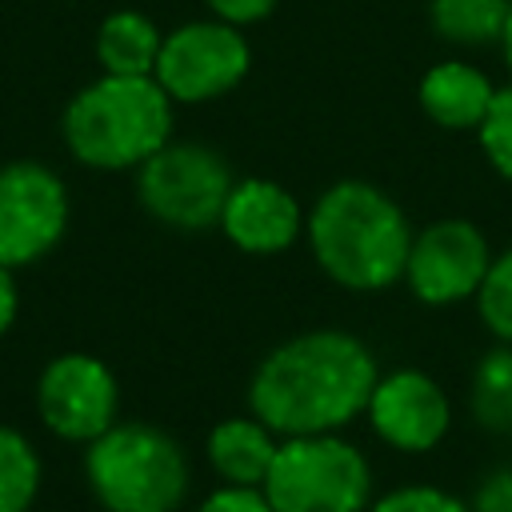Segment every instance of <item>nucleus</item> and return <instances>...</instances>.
Wrapping results in <instances>:
<instances>
[{
    "mask_svg": "<svg viewBox=\"0 0 512 512\" xmlns=\"http://www.w3.org/2000/svg\"><path fill=\"white\" fill-rule=\"evenodd\" d=\"M472 136H476V144H480L488 168H492L500 180L512 184V80L496 88L492 108H488V116L480 120V128H476Z\"/></svg>",
    "mask_w": 512,
    "mask_h": 512,
    "instance_id": "obj_21",
    "label": "nucleus"
},
{
    "mask_svg": "<svg viewBox=\"0 0 512 512\" xmlns=\"http://www.w3.org/2000/svg\"><path fill=\"white\" fill-rule=\"evenodd\" d=\"M164 48V32L152 16L136 8H116L96 28V64L108 76H152Z\"/></svg>",
    "mask_w": 512,
    "mask_h": 512,
    "instance_id": "obj_15",
    "label": "nucleus"
},
{
    "mask_svg": "<svg viewBox=\"0 0 512 512\" xmlns=\"http://www.w3.org/2000/svg\"><path fill=\"white\" fill-rule=\"evenodd\" d=\"M260 488L272 512H368L376 500V472L368 452L344 432L288 436Z\"/></svg>",
    "mask_w": 512,
    "mask_h": 512,
    "instance_id": "obj_5",
    "label": "nucleus"
},
{
    "mask_svg": "<svg viewBox=\"0 0 512 512\" xmlns=\"http://www.w3.org/2000/svg\"><path fill=\"white\" fill-rule=\"evenodd\" d=\"M192 512H272L264 488H244V484H212Z\"/></svg>",
    "mask_w": 512,
    "mask_h": 512,
    "instance_id": "obj_22",
    "label": "nucleus"
},
{
    "mask_svg": "<svg viewBox=\"0 0 512 512\" xmlns=\"http://www.w3.org/2000/svg\"><path fill=\"white\" fill-rule=\"evenodd\" d=\"M476 316L496 344H512V244L492 256V268L476 292Z\"/></svg>",
    "mask_w": 512,
    "mask_h": 512,
    "instance_id": "obj_19",
    "label": "nucleus"
},
{
    "mask_svg": "<svg viewBox=\"0 0 512 512\" xmlns=\"http://www.w3.org/2000/svg\"><path fill=\"white\" fill-rule=\"evenodd\" d=\"M468 504H472V512H512V464L488 468L472 484Z\"/></svg>",
    "mask_w": 512,
    "mask_h": 512,
    "instance_id": "obj_23",
    "label": "nucleus"
},
{
    "mask_svg": "<svg viewBox=\"0 0 512 512\" xmlns=\"http://www.w3.org/2000/svg\"><path fill=\"white\" fill-rule=\"evenodd\" d=\"M72 196L56 168L20 156L0 164V264L12 272L40 264L64 240Z\"/></svg>",
    "mask_w": 512,
    "mask_h": 512,
    "instance_id": "obj_9",
    "label": "nucleus"
},
{
    "mask_svg": "<svg viewBox=\"0 0 512 512\" xmlns=\"http://www.w3.org/2000/svg\"><path fill=\"white\" fill-rule=\"evenodd\" d=\"M40 428L60 444H92L120 420V380L96 352H56L32 384Z\"/></svg>",
    "mask_w": 512,
    "mask_h": 512,
    "instance_id": "obj_7",
    "label": "nucleus"
},
{
    "mask_svg": "<svg viewBox=\"0 0 512 512\" xmlns=\"http://www.w3.org/2000/svg\"><path fill=\"white\" fill-rule=\"evenodd\" d=\"M512 0H428V24L456 48H500Z\"/></svg>",
    "mask_w": 512,
    "mask_h": 512,
    "instance_id": "obj_17",
    "label": "nucleus"
},
{
    "mask_svg": "<svg viewBox=\"0 0 512 512\" xmlns=\"http://www.w3.org/2000/svg\"><path fill=\"white\" fill-rule=\"evenodd\" d=\"M44 492V456L36 440L0 420V512H32Z\"/></svg>",
    "mask_w": 512,
    "mask_h": 512,
    "instance_id": "obj_18",
    "label": "nucleus"
},
{
    "mask_svg": "<svg viewBox=\"0 0 512 512\" xmlns=\"http://www.w3.org/2000/svg\"><path fill=\"white\" fill-rule=\"evenodd\" d=\"M452 396L444 392V384L424 372V368H388L380 372L368 408H364V424L372 432L376 444H384L396 456H428L436 452L448 432H452Z\"/></svg>",
    "mask_w": 512,
    "mask_h": 512,
    "instance_id": "obj_11",
    "label": "nucleus"
},
{
    "mask_svg": "<svg viewBox=\"0 0 512 512\" xmlns=\"http://www.w3.org/2000/svg\"><path fill=\"white\" fill-rule=\"evenodd\" d=\"M248 68H252V44L244 28H232L216 16H200L164 32V48L152 76L180 108V104H208L228 96L232 88L244 84Z\"/></svg>",
    "mask_w": 512,
    "mask_h": 512,
    "instance_id": "obj_8",
    "label": "nucleus"
},
{
    "mask_svg": "<svg viewBox=\"0 0 512 512\" xmlns=\"http://www.w3.org/2000/svg\"><path fill=\"white\" fill-rule=\"evenodd\" d=\"M380 380L376 352L348 328H308L272 344L248 376V412L280 440L344 432L364 420Z\"/></svg>",
    "mask_w": 512,
    "mask_h": 512,
    "instance_id": "obj_1",
    "label": "nucleus"
},
{
    "mask_svg": "<svg viewBox=\"0 0 512 512\" xmlns=\"http://www.w3.org/2000/svg\"><path fill=\"white\" fill-rule=\"evenodd\" d=\"M412 236L400 200L356 176L328 184L304 220L316 268L344 292H388L400 284Z\"/></svg>",
    "mask_w": 512,
    "mask_h": 512,
    "instance_id": "obj_2",
    "label": "nucleus"
},
{
    "mask_svg": "<svg viewBox=\"0 0 512 512\" xmlns=\"http://www.w3.org/2000/svg\"><path fill=\"white\" fill-rule=\"evenodd\" d=\"M280 448V436L252 412L240 416H224L208 428L204 436V464L216 476V484H244V488H260L272 456Z\"/></svg>",
    "mask_w": 512,
    "mask_h": 512,
    "instance_id": "obj_14",
    "label": "nucleus"
},
{
    "mask_svg": "<svg viewBox=\"0 0 512 512\" xmlns=\"http://www.w3.org/2000/svg\"><path fill=\"white\" fill-rule=\"evenodd\" d=\"M204 4H208V16H216L232 28H252L260 20H268L280 0H204Z\"/></svg>",
    "mask_w": 512,
    "mask_h": 512,
    "instance_id": "obj_24",
    "label": "nucleus"
},
{
    "mask_svg": "<svg viewBox=\"0 0 512 512\" xmlns=\"http://www.w3.org/2000/svg\"><path fill=\"white\" fill-rule=\"evenodd\" d=\"M140 208L172 232H208L220 224L236 172L228 156L204 140H168L136 172Z\"/></svg>",
    "mask_w": 512,
    "mask_h": 512,
    "instance_id": "obj_6",
    "label": "nucleus"
},
{
    "mask_svg": "<svg viewBox=\"0 0 512 512\" xmlns=\"http://www.w3.org/2000/svg\"><path fill=\"white\" fill-rule=\"evenodd\" d=\"M492 244L480 232V224L464 216L432 220L412 236L408 264H404V288L428 304V308H452L464 300H476L488 268H492Z\"/></svg>",
    "mask_w": 512,
    "mask_h": 512,
    "instance_id": "obj_10",
    "label": "nucleus"
},
{
    "mask_svg": "<svg viewBox=\"0 0 512 512\" xmlns=\"http://www.w3.org/2000/svg\"><path fill=\"white\" fill-rule=\"evenodd\" d=\"M176 104L156 76H108L72 92L60 112V140L80 168L136 172L172 140Z\"/></svg>",
    "mask_w": 512,
    "mask_h": 512,
    "instance_id": "obj_3",
    "label": "nucleus"
},
{
    "mask_svg": "<svg viewBox=\"0 0 512 512\" xmlns=\"http://www.w3.org/2000/svg\"><path fill=\"white\" fill-rule=\"evenodd\" d=\"M80 476L100 512H184L196 480L184 444L168 428L124 416L84 444Z\"/></svg>",
    "mask_w": 512,
    "mask_h": 512,
    "instance_id": "obj_4",
    "label": "nucleus"
},
{
    "mask_svg": "<svg viewBox=\"0 0 512 512\" xmlns=\"http://www.w3.org/2000/svg\"><path fill=\"white\" fill-rule=\"evenodd\" d=\"M468 416L488 436H512V344L480 352L468 376Z\"/></svg>",
    "mask_w": 512,
    "mask_h": 512,
    "instance_id": "obj_16",
    "label": "nucleus"
},
{
    "mask_svg": "<svg viewBox=\"0 0 512 512\" xmlns=\"http://www.w3.org/2000/svg\"><path fill=\"white\" fill-rule=\"evenodd\" d=\"M500 84H492V76L460 56H448L440 64H432L420 84H416V104L420 112L448 132H476L480 120L492 108Z\"/></svg>",
    "mask_w": 512,
    "mask_h": 512,
    "instance_id": "obj_13",
    "label": "nucleus"
},
{
    "mask_svg": "<svg viewBox=\"0 0 512 512\" xmlns=\"http://www.w3.org/2000/svg\"><path fill=\"white\" fill-rule=\"evenodd\" d=\"M20 316V288H16V272L8 264H0V340L12 332Z\"/></svg>",
    "mask_w": 512,
    "mask_h": 512,
    "instance_id": "obj_25",
    "label": "nucleus"
},
{
    "mask_svg": "<svg viewBox=\"0 0 512 512\" xmlns=\"http://www.w3.org/2000/svg\"><path fill=\"white\" fill-rule=\"evenodd\" d=\"M308 212L296 192L268 176H236L228 204L220 212L224 240L244 256H280L304 236Z\"/></svg>",
    "mask_w": 512,
    "mask_h": 512,
    "instance_id": "obj_12",
    "label": "nucleus"
},
{
    "mask_svg": "<svg viewBox=\"0 0 512 512\" xmlns=\"http://www.w3.org/2000/svg\"><path fill=\"white\" fill-rule=\"evenodd\" d=\"M500 56H504V64H508V72H512V8H508V24H504V36H500Z\"/></svg>",
    "mask_w": 512,
    "mask_h": 512,
    "instance_id": "obj_26",
    "label": "nucleus"
},
{
    "mask_svg": "<svg viewBox=\"0 0 512 512\" xmlns=\"http://www.w3.org/2000/svg\"><path fill=\"white\" fill-rule=\"evenodd\" d=\"M368 512H472V504H468V496H460L444 484L404 480V484H392V488L376 492Z\"/></svg>",
    "mask_w": 512,
    "mask_h": 512,
    "instance_id": "obj_20",
    "label": "nucleus"
}]
</instances>
